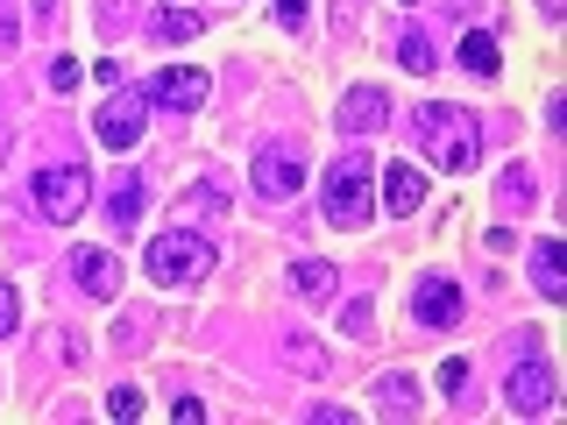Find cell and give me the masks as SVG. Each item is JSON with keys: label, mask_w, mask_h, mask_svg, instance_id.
Returning <instances> with one entry per match:
<instances>
[{"label": "cell", "mask_w": 567, "mask_h": 425, "mask_svg": "<svg viewBox=\"0 0 567 425\" xmlns=\"http://www.w3.org/2000/svg\"><path fill=\"white\" fill-rule=\"evenodd\" d=\"M412 128L425 142V156H433V170H475V156H483V128H475V114L468 106H447V100H425L419 114H412Z\"/></svg>", "instance_id": "cell-1"}, {"label": "cell", "mask_w": 567, "mask_h": 425, "mask_svg": "<svg viewBox=\"0 0 567 425\" xmlns=\"http://www.w3.org/2000/svg\"><path fill=\"white\" fill-rule=\"evenodd\" d=\"M213 262H220V248H213L206 235H185V227H171V235L150 241V277L171 283V291H192V283H206Z\"/></svg>", "instance_id": "cell-2"}, {"label": "cell", "mask_w": 567, "mask_h": 425, "mask_svg": "<svg viewBox=\"0 0 567 425\" xmlns=\"http://www.w3.org/2000/svg\"><path fill=\"white\" fill-rule=\"evenodd\" d=\"M369 177H377V164H369L362 149H341L327 164V220L333 227H362L369 220V206H377L369 199Z\"/></svg>", "instance_id": "cell-3"}, {"label": "cell", "mask_w": 567, "mask_h": 425, "mask_svg": "<svg viewBox=\"0 0 567 425\" xmlns=\"http://www.w3.org/2000/svg\"><path fill=\"white\" fill-rule=\"evenodd\" d=\"M93 199V185H85V164H50L35 170V212H43L50 227H71Z\"/></svg>", "instance_id": "cell-4"}, {"label": "cell", "mask_w": 567, "mask_h": 425, "mask_svg": "<svg viewBox=\"0 0 567 425\" xmlns=\"http://www.w3.org/2000/svg\"><path fill=\"white\" fill-rule=\"evenodd\" d=\"M554 397H560V383H554V369H546V354H518V369L504 376V404L518 418H546Z\"/></svg>", "instance_id": "cell-5"}, {"label": "cell", "mask_w": 567, "mask_h": 425, "mask_svg": "<svg viewBox=\"0 0 567 425\" xmlns=\"http://www.w3.org/2000/svg\"><path fill=\"white\" fill-rule=\"evenodd\" d=\"M213 93V79L206 71H192V64H171V71H156L150 85H142V106H171V114H199Z\"/></svg>", "instance_id": "cell-6"}, {"label": "cell", "mask_w": 567, "mask_h": 425, "mask_svg": "<svg viewBox=\"0 0 567 425\" xmlns=\"http://www.w3.org/2000/svg\"><path fill=\"white\" fill-rule=\"evenodd\" d=\"M256 191H262L270 206H291L298 191H306V164H298V149L262 142V149H256Z\"/></svg>", "instance_id": "cell-7"}, {"label": "cell", "mask_w": 567, "mask_h": 425, "mask_svg": "<svg viewBox=\"0 0 567 425\" xmlns=\"http://www.w3.org/2000/svg\"><path fill=\"white\" fill-rule=\"evenodd\" d=\"M71 283H79L85 298H121L128 270H121V256H106V248H71Z\"/></svg>", "instance_id": "cell-8"}, {"label": "cell", "mask_w": 567, "mask_h": 425, "mask_svg": "<svg viewBox=\"0 0 567 425\" xmlns=\"http://www.w3.org/2000/svg\"><path fill=\"white\" fill-rule=\"evenodd\" d=\"M333 121H341L348 135H377L383 121H390V100H383V85H348V93H341V114H333Z\"/></svg>", "instance_id": "cell-9"}, {"label": "cell", "mask_w": 567, "mask_h": 425, "mask_svg": "<svg viewBox=\"0 0 567 425\" xmlns=\"http://www.w3.org/2000/svg\"><path fill=\"white\" fill-rule=\"evenodd\" d=\"M412 312H419V326H454V319H461V291L447 277H419Z\"/></svg>", "instance_id": "cell-10"}, {"label": "cell", "mask_w": 567, "mask_h": 425, "mask_svg": "<svg viewBox=\"0 0 567 425\" xmlns=\"http://www.w3.org/2000/svg\"><path fill=\"white\" fill-rule=\"evenodd\" d=\"M383 206L398 212V220H404V212H419L425 206V170H412L404 156H398V164H383Z\"/></svg>", "instance_id": "cell-11"}, {"label": "cell", "mask_w": 567, "mask_h": 425, "mask_svg": "<svg viewBox=\"0 0 567 425\" xmlns=\"http://www.w3.org/2000/svg\"><path fill=\"white\" fill-rule=\"evenodd\" d=\"M135 220H142V170H114V185H106V227L128 235Z\"/></svg>", "instance_id": "cell-12"}, {"label": "cell", "mask_w": 567, "mask_h": 425, "mask_svg": "<svg viewBox=\"0 0 567 425\" xmlns=\"http://www.w3.org/2000/svg\"><path fill=\"white\" fill-rule=\"evenodd\" d=\"M93 135L106 142V149H135V135H142V100H114V106L93 121Z\"/></svg>", "instance_id": "cell-13"}, {"label": "cell", "mask_w": 567, "mask_h": 425, "mask_svg": "<svg viewBox=\"0 0 567 425\" xmlns=\"http://www.w3.org/2000/svg\"><path fill=\"white\" fill-rule=\"evenodd\" d=\"M532 291H539V298H567V256H560V241H532Z\"/></svg>", "instance_id": "cell-14"}, {"label": "cell", "mask_w": 567, "mask_h": 425, "mask_svg": "<svg viewBox=\"0 0 567 425\" xmlns=\"http://www.w3.org/2000/svg\"><path fill=\"white\" fill-rule=\"evenodd\" d=\"M454 58L468 64L475 79H496V64H504V50H496V35H489V29H468V35H461V50H454Z\"/></svg>", "instance_id": "cell-15"}, {"label": "cell", "mask_w": 567, "mask_h": 425, "mask_svg": "<svg viewBox=\"0 0 567 425\" xmlns=\"http://www.w3.org/2000/svg\"><path fill=\"white\" fill-rule=\"evenodd\" d=\"M199 29H206V14H192V8H164V14H150V35H156V43H192Z\"/></svg>", "instance_id": "cell-16"}, {"label": "cell", "mask_w": 567, "mask_h": 425, "mask_svg": "<svg viewBox=\"0 0 567 425\" xmlns=\"http://www.w3.org/2000/svg\"><path fill=\"white\" fill-rule=\"evenodd\" d=\"M377 412H383V418H412V412H419V383H412V376H383V383H377Z\"/></svg>", "instance_id": "cell-17"}, {"label": "cell", "mask_w": 567, "mask_h": 425, "mask_svg": "<svg viewBox=\"0 0 567 425\" xmlns=\"http://www.w3.org/2000/svg\"><path fill=\"white\" fill-rule=\"evenodd\" d=\"M206 212H227V185H192L185 199L171 206V220H206Z\"/></svg>", "instance_id": "cell-18"}, {"label": "cell", "mask_w": 567, "mask_h": 425, "mask_svg": "<svg viewBox=\"0 0 567 425\" xmlns=\"http://www.w3.org/2000/svg\"><path fill=\"white\" fill-rule=\"evenodd\" d=\"M284 362L306 369V376H327V348H319L312 333H284Z\"/></svg>", "instance_id": "cell-19"}, {"label": "cell", "mask_w": 567, "mask_h": 425, "mask_svg": "<svg viewBox=\"0 0 567 425\" xmlns=\"http://www.w3.org/2000/svg\"><path fill=\"white\" fill-rule=\"evenodd\" d=\"M333 283H341V277H333L327 262H298V270H291V291L312 298V305H319V298H333Z\"/></svg>", "instance_id": "cell-20"}, {"label": "cell", "mask_w": 567, "mask_h": 425, "mask_svg": "<svg viewBox=\"0 0 567 425\" xmlns=\"http://www.w3.org/2000/svg\"><path fill=\"white\" fill-rule=\"evenodd\" d=\"M398 64H404V71H412V79H425V71H433L440 58H433V43H425V35H419V29H404V43H398Z\"/></svg>", "instance_id": "cell-21"}, {"label": "cell", "mask_w": 567, "mask_h": 425, "mask_svg": "<svg viewBox=\"0 0 567 425\" xmlns=\"http://www.w3.org/2000/svg\"><path fill=\"white\" fill-rule=\"evenodd\" d=\"M496 191H504V206H532V191H539V185H532V164H511L504 177H496Z\"/></svg>", "instance_id": "cell-22"}, {"label": "cell", "mask_w": 567, "mask_h": 425, "mask_svg": "<svg viewBox=\"0 0 567 425\" xmlns=\"http://www.w3.org/2000/svg\"><path fill=\"white\" fill-rule=\"evenodd\" d=\"M341 326L354 333V341H369V333H377V305H369V298H348V305H341Z\"/></svg>", "instance_id": "cell-23"}, {"label": "cell", "mask_w": 567, "mask_h": 425, "mask_svg": "<svg viewBox=\"0 0 567 425\" xmlns=\"http://www.w3.org/2000/svg\"><path fill=\"white\" fill-rule=\"evenodd\" d=\"M106 418H121V425H128V418H142V390H135V383H121L114 397H106Z\"/></svg>", "instance_id": "cell-24"}, {"label": "cell", "mask_w": 567, "mask_h": 425, "mask_svg": "<svg viewBox=\"0 0 567 425\" xmlns=\"http://www.w3.org/2000/svg\"><path fill=\"white\" fill-rule=\"evenodd\" d=\"M440 390H447V397H461V390H468V362H461V354H447V362H440Z\"/></svg>", "instance_id": "cell-25"}, {"label": "cell", "mask_w": 567, "mask_h": 425, "mask_svg": "<svg viewBox=\"0 0 567 425\" xmlns=\"http://www.w3.org/2000/svg\"><path fill=\"white\" fill-rule=\"evenodd\" d=\"M71 85H79V64H71V58H50V93H71Z\"/></svg>", "instance_id": "cell-26"}, {"label": "cell", "mask_w": 567, "mask_h": 425, "mask_svg": "<svg viewBox=\"0 0 567 425\" xmlns=\"http://www.w3.org/2000/svg\"><path fill=\"white\" fill-rule=\"evenodd\" d=\"M504 354H511V362H518V354H539V326H518V333L504 341Z\"/></svg>", "instance_id": "cell-27"}, {"label": "cell", "mask_w": 567, "mask_h": 425, "mask_svg": "<svg viewBox=\"0 0 567 425\" xmlns=\"http://www.w3.org/2000/svg\"><path fill=\"white\" fill-rule=\"evenodd\" d=\"M270 14H277V29H298L306 22V0H270Z\"/></svg>", "instance_id": "cell-28"}, {"label": "cell", "mask_w": 567, "mask_h": 425, "mask_svg": "<svg viewBox=\"0 0 567 425\" xmlns=\"http://www.w3.org/2000/svg\"><path fill=\"white\" fill-rule=\"evenodd\" d=\"M14 319H22V312H14V283H0V341L14 333Z\"/></svg>", "instance_id": "cell-29"}, {"label": "cell", "mask_w": 567, "mask_h": 425, "mask_svg": "<svg viewBox=\"0 0 567 425\" xmlns=\"http://www.w3.org/2000/svg\"><path fill=\"white\" fill-rule=\"evenodd\" d=\"M171 418H177V425H199V418H206V404H199V397H177V404H171Z\"/></svg>", "instance_id": "cell-30"}, {"label": "cell", "mask_w": 567, "mask_h": 425, "mask_svg": "<svg viewBox=\"0 0 567 425\" xmlns=\"http://www.w3.org/2000/svg\"><path fill=\"white\" fill-rule=\"evenodd\" d=\"M362 22V0H333V29H354Z\"/></svg>", "instance_id": "cell-31"}, {"label": "cell", "mask_w": 567, "mask_h": 425, "mask_svg": "<svg viewBox=\"0 0 567 425\" xmlns=\"http://www.w3.org/2000/svg\"><path fill=\"white\" fill-rule=\"evenodd\" d=\"M539 8H546V14H560V0H539Z\"/></svg>", "instance_id": "cell-32"}, {"label": "cell", "mask_w": 567, "mask_h": 425, "mask_svg": "<svg viewBox=\"0 0 567 425\" xmlns=\"http://www.w3.org/2000/svg\"><path fill=\"white\" fill-rule=\"evenodd\" d=\"M0 149H8V128H0Z\"/></svg>", "instance_id": "cell-33"}, {"label": "cell", "mask_w": 567, "mask_h": 425, "mask_svg": "<svg viewBox=\"0 0 567 425\" xmlns=\"http://www.w3.org/2000/svg\"><path fill=\"white\" fill-rule=\"evenodd\" d=\"M398 8H412V0H398Z\"/></svg>", "instance_id": "cell-34"}]
</instances>
